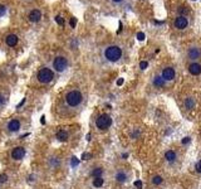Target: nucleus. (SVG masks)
Wrapping results in <instances>:
<instances>
[{"label": "nucleus", "instance_id": "19", "mask_svg": "<svg viewBox=\"0 0 201 189\" xmlns=\"http://www.w3.org/2000/svg\"><path fill=\"white\" fill-rule=\"evenodd\" d=\"M92 184H93V187H94V188H100L103 184H105V180H103L102 177H98V178H94V179H93Z\"/></svg>", "mask_w": 201, "mask_h": 189}, {"label": "nucleus", "instance_id": "36", "mask_svg": "<svg viewBox=\"0 0 201 189\" xmlns=\"http://www.w3.org/2000/svg\"><path fill=\"white\" fill-rule=\"evenodd\" d=\"M111 1H112L113 4H121V3H123L124 0H111Z\"/></svg>", "mask_w": 201, "mask_h": 189}, {"label": "nucleus", "instance_id": "32", "mask_svg": "<svg viewBox=\"0 0 201 189\" xmlns=\"http://www.w3.org/2000/svg\"><path fill=\"white\" fill-rule=\"evenodd\" d=\"M195 169H196L197 173H200V174H201V160H199V161H197V163H196Z\"/></svg>", "mask_w": 201, "mask_h": 189}, {"label": "nucleus", "instance_id": "8", "mask_svg": "<svg viewBox=\"0 0 201 189\" xmlns=\"http://www.w3.org/2000/svg\"><path fill=\"white\" fill-rule=\"evenodd\" d=\"M162 78L165 81H174L175 77H176V72H175V68L174 67H166L164 68L162 71Z\"/></svg>", "mask_w": 201, "mask_h": 189}, {"label": "nucleus", "instance_id": "40", "mask_svg": "<svg viewBox=\"0 0 201 189\" xmlns=\"http://www.w3.org/2000/svg\"><path fill=\"white\" fill-rule=\"evenodd\" d=\"M138 135H140V131H134V132L132 134V137H134V139H136Z\"/></svg>", "mask_w": 201, "mask_h": 189}, {"label": "nucleus", "instance_id": "35", "mask_svg": "<svg viewBox=\"0 0 201 189\" xmlns=\"http://www.w3.org/2000/svg\"><path fill=\"white\" fill-rule=\"evenodd\" d=\"M134 187H137V188H142V181L141 180H136V181H134Z\"/></svg>", "mask_w": 201, "mask_h": 189}, {"label": "nucleus", "instance_id": "25", "mask_svg": "<svg viewBox=\"0 0 201 189\" xmlns=\"http://www.w3.org/2000/svg\"><path fill=\"white\" fill-rule=\"evenodd\" d=\"M54 20H55V23H57L58 25H64V20H63V18H62L60 15H57L54 18Z\"/></svg>", "mask_w": 201, "mask_h": 189}, {"label": "nucleus", "instance_id": "12", "mask_svg": "<svg viewBox=\"0 0 201 189\" xmlns=\"http://www.w3.org/2000/svg\"><path fill=\"white\" fill-rule=\"evenodd\" d=\"M187 70L192 76H199L201 73V64L197 63V62H191V63L189 64Z\"/></svg>", "mask_w": 201, "mask_h": 189}, {"label": "nucleus", "instance_id": "29", "mask_svg": "<svg viewBox=\"0 0 201 189\" xmlns=\"http://www.w3.org/2000/svg\"><path fill=\"white\" fill-rule=\"evenodd\" d=\"M190 141H191V137H190V136H185V137H183V139L181 140V144L186 145V144H189Z\"/></svg>", "mask_w": 201, "mask_h": 189}, {"label": "nucleus", "instance_id": "23", "mask_svg": "<svg viewBox=\"0 0 201 189\" xmlns=\"http://www.w3.org/2000/svg\"><path fill=\"white\" fill-rule=\"evenodd\" d=\"M6 13H8V6L4 5V4H0V18L4 16Z\"/></svg>", "mask_w": 201, "mask_h": 189}, {"label": "nucleus", "instance_id": "37", "mask_svg": "<svg viewBox=\"0 0 201 189\" xmlns=\"http://www.w3.org/2000/svg\"><path fill=\"white\" fill-rule=\"evenodd\" d=\"M25 101H26V98H23L22 101H20V104L18 105V108H19V107H22V106H23L24 104H25Z\"/></svg>", "mask_w": 201, "mask_h": 189}, {"label": "nucleus", "instance_id": "15", "mask_svg": "<svg viewBox=\"0 0 201 189\" xmlns=\"http://www.w3.org/2000/svg\"><path fill=\"white\" fill-rule=\"evenodd\" d=\"M165 159H166V161H168V163L172 164V163H175V161L177 160V154H176L175 150L170 149L165 153Z\"/></svg>", "mask_w": 201, "mask_h": 189}, {"label": "nucleus", "instance_id": "39", "mask_svg": "<svg viewBox=\"0 0 201 189\" xmlns=\"http://www.w3.org/2000/svg\"><path fill=\"white\" fill-rule=\"evenodd\" d=\"M117 85H118V86H122V85H123V78H120V80L117 81Z\"/></svg>", "mask_w": 201, "mask_h": 189}, {"label": "nucleus", "instance_id": "28", "mask_svg": "<svg viewBox=\"0 0 201 189\" xmlns=\"http://www.w3.org/2000/svg\"><path fill=\"white\" fill-rule=\"evenodd\" d=\"M75 24H77V18H71L69 20V25H71V28H75Z\"/></svg>", "mask_w": 201, "mask_h": 189}, {"label": "nucleus", "instance_id": "7", "mask_svg": "<svg viewBox=\"0 0 201 189\" xmlns=\"http://www.w3.org/2000/svg\"><path fill=\"white\" fill-rule=\"evenodd\" d=\"M189 25V20L186 16H182V15H177L175 18V22H174V27L177 30H183L186 29Z\"/></svg>", "mask_w": 201, "mask_h": 189}, {"label": "nucleus", "instance_id": "5", "mask_svg": "<svg viewBox=\"0 0 201 189\" xmlns=\"http://www.w3.org/2000/svg\"><path fill=\"white\" fill-rule=\"evenodd\" d=\"M111 125H112V119H111V116L107 115V113H103V115L98 116L97 120H96L97 129L102 130V131H103V130H107Z\"/></svg>", "mask_w": 201, "mask_h": 189}, {"label": "nucleus", "instance_id": "41", "mask_svg": "<svg viewBox=\"0 0 201 189\" xmlns=\"http://www.w3.org/2000/svg\"><path fill=\"white\" fill-rule=\"evenodd\" d=\"M122 158H123V159H127V158H128V154H126V153L122 154Z\"/></svg>", "mask_w": 201, "mask_h": 189}, {"label": "nucleus", "instance_id": "17", "mask_svg": "<svg viewBox=\"0 0 201 189\" xmlns=\"http://www.w3.org/2000/svg\"><path fill=\"white\" fill-rule=\"evenodd\" d=\"M195 105H196V102H195V98L194 97H186L185 98V107L186 110H192L194 107H195Z\"/></svg>", "mask_w": 201, "mask_h": 189}, {"label": "nucleus", "instance_id": "13", "mask_svg": "<svg viewBox=\"0 0 201 189\" xmlns=\"http://www.w3.org/2000/svg\"><path fill=\"white\" fill-rule=\"evenodd\" d=\"M20 126H22V123H20V121L18 119H13L10 120L9 123H8V130L10 132H16L20 130Z\"/></svg>", "mask_w": 201, "mask_h": 189}, {"label": "nucleus", "instance_id": "10", "mask_svg": "<svg viewBox=\"0 0 201 189\" xmlns=\"http://www.w3.org/2000/svg\"><path fill=\"white\" fill-rule=\"evenodd\" d=\"M28 20H29L30 23H39L41 20V12L39 9H33L32 12L29 13V15H28Z\"/></svg>", "mask_w": 201, "mask_h": 189}, {"label": "nucleus", "instance_id": "1", "mask_svg": "<svg viewBox=\"0 0 201 189\" xmlns=\"http://www.w3.org/2000/svg\"><path fill=\"white\" fill-rule=\"evenodd\" d=\"M123 56V50L120 46H116V44H111V46H107L105 49H103V57L106 58V61L111 62V63H116L118 62Z\"/></svg>", "mask_w": 201, "mask_h": 189}, {"label": "nucleus", "instance_id": "21", "mask_svg": "<svg viewBox=\"0 0 201 189\" xmlns=\"http://www.w3.org/2000/svg\"><path fill=\"white\" fill-rule=\"evenodd\" d=\"M92 177L93 178H98V177H102V174H103V169L102 168H94V169L92 170Z\"/></svg>", "mask_w": 201, "mask_h": 189}, {"label": "nucleus", "instance_id": "4", "mask_svg": "<svg viewBox=\"0 0 201 189\" xmlns=\"http://www.w3.org/2000/svg\"><path fill=\"white\" fill-rule=\"evenodd\" d=\"M54 80V71L50 70L48 67H43L40 68L39 72H38V81L43 85L50 83L52 81Z\"/></svg>", "mask_w": 201, "mask_h": 189}, {"label": "nucleus", "instance_id": "2", "mask_svg": "<svg viewBox=\"0 0 201 189\" xmlns=\"http://www.w3.org/2000/svg\"><path fill=\"white\" fill-rule=\"evenodd\" d=\"M83 102V95L79 90H72L65 95V104L69 107H78Z\"/></svg>", "mask_w": 201, "mask_h": 189}, {"label": "nucleus", "instance_id": "18", "mask_svg": "<svg viewBox=\"0 0 201 189\" xmlns=\"http://www.w3.org/2000/svg\"><path fill=\"white\" fill-rule=\"evenodd\" d=\"M57 139L59 140V141H67L68 140V132L65 131V130H63V129H60L59 131L57 132Z\"/></svg>", "mask_w": 201, "mask_h": 189}, {"label": "nucleus", "instance_id": "31", "mask_svg": "<svg viewBox=\"0 0 201 189\" xmlns=\"http://www.w3.org/2000/svg\"><path fill=\"white\" fill-rule=\"evenodd\" d=\"M147 67H148V62H146V61H142L141 63H140V68H141V70H146Z\"/></svg>", "mask_w": 201, "mask_h": 189}, {"label": "nucleus", "instance_id": "3", "mask_svg": "<svg viewBox=\"0 0 201 189\" xmlns=\"http://www.w3.org/2000/svg\"><path fill=\"white\" fill-rule=\"evenodd\" d=\"M68 66H69L68 58L64 56H57L52 62V68L57 73H64L68 70Z\"/></svg>", "mask_w": 201, "mask_h": 189}, {"label": "nucleus", "instance_id": "33", "mask_svg": "<svg viewBox=\"0 0 201 189\" xmlns=\"http://www.w3.org/2000/svg\"><path fill=\"white\" fill-rule=\"evenodd\" d=\"M79 164V160L77 158H72V166H77Z\"/></svg>", "mask_w": 201, "mask_h": 189}, {"label": "nucleus", "instance_id": "38", "mask_svg": "<svg viewBox=\"0 0 201 189\" xmlns=\"http://www.w3.org/2000/svg\"><path fill=\"white\" fill-rule=\"evenodd\" d=\"M40 123H41V125L45 123V116H41V117H40Z\"/></svg>", "mask_w": 201, "mask_h": 189}, {"label": "nucleus", "instance_id": "11", "mask_svg": "<svg viewBox=\"0 0 201 189\" xmlns=\"http://www.w3.org/2000/svg\"><path fill=\"white\" fill-rule=\"evenodd\" d=\"M5 43L8 47H16V44L19 43V37L16 35V34H8V35L5 37Z\"/></svg>", "mask_w": 201, "mask_h": 189}, {"label": "nucleus", "instance_id": "30", "mask_svg": "<svg viewBox=\"0 0 201 189\" xmlns=\"http://www.w3.org/2000/svg\"><path fill=\"white\" fill-rule=\"evenodd\" d=\"M71 47H72V49H75V48L78 47V40H77V38H74V39L72 40V43H71Z\"/></svg>", "mask_w": 201, "mask_h": 189}, {"label": "nucleus", "instance_id": "27", "mask_svg": "<svg viewBox=\"0 0 201 189\" xmlns=\"http://www.w3.org/2000/svg\"><path fill=\"white\" fill-rule=\"evenodd\" d=\"M8 181V175L6 174H0V184H4Z\"/></svg>", "mask_w": 201, "mask_h": 189}, {"label": "nucleus", "instance_id": "34", "mask_svg": "<svg viewBox=\"0 0 201 189\" xmlns=\"http://www.w3.org/2000/svg\"><path fill=\"white\" fill-rule=\"evenodd\" d=\"M137 39L138 40H143L145 39V34L143 33H137Z\"/></svg>", "mask_w": 201, "mask_h": 189}, {"label": "nucleus", "instance_id": "9", "mask_svg": "<svg viewBox=\"0 0 201 189\" xmlns=\"http://www.w3.org/2000/svg\"><path fill=\"white\" fill-rule=\"evenodd\" d=\"M25 149L23 146H16L12 150V159L14 160H22L24 156H25Z\"/></svg>", "mask_w": 201, "mask_h": 189}, {"label": "nucleus", "instance_id": "14", "mask_svg": "<svg viewBox=\"0 0 201 189\" xmlns=\"http://www.w3.org/2000/svg\"><path fill=\"white\" fill-rule=\"evenodd\" d=\"M152 85H153L156 88H162L166 85V81L162 78L161 74H156L155 77L152 78Z\"/></svg>", "mask_w": 201, "mask_h": 189}, {"label": "nucleus", "instance_id": "24", "mask_svg": "<svg viewBox=\"0 0 201 189\" xmlns=\"http://www.w3.org/2000/svg\"><path fill=\"white\" fill-rule=\"evenodd\" d=\"M177 12H179V15H182V16H186V14H187V13H189V10H187V9H186V8H185V6H182V8H181V6H180V8L177 9Z\"/></svg>", "mask_w": 201, "mask_h": 189}, {"label": "nucleus", "instance_id": "20", "mask_svg": "<svg viewBox=\"0 0 201 189\" xmlns=\"http://www.w3.org/2000/svg\"><path fill=\"white\" fill-rule=\"evenodd\" d=\"M49 164L53 169H55V168H58L60 165V159L59 158H52V159H49Z\"/></svg>", "mask_w": 201, "mask_h": 189}, {"label": "nucleus", "instance_id": "22", "mask_svg": "<svg viewBox=\"0 0 201 189\" xmlns=\"http://www.w3.org/2000/svg\"><path fill=\"white\" fill-rule=\"evenodd\" d=\"M151 181H152V184H155V185H160V184H162V181H164V178H162L161 175H155Z\"/></svg>", "mask_w": 201, "mask_h": 189}, {"label": "nucleus", "instance_id": "16", "mask_svg": "<svg viewBox=\"0 0 201 189\" xmlns=\"http://www.w3.org/2000/svg\"><path fill=\"white\" fill-rule=\"evenodd\" d=\"M127 174L124 173L123 170H120V171H117L116 175H114V179H116L118 183H124V181L127 180Z\"/></svg>", "mask_w": 201, "mask_h": 189}, {"label": "nucleus", "instance_id": "26", "mask_svg": "<svg viewBox=\"0 0 201 189\" xmlns=\"http://www.w3.org/2000/svg\"><path fill=\"white\" fill-rule=\"evenodd\" d=\"M6 101H8V100H6V96L0 93V107H3V106L6 104Z\"/></svg>", "mask_w": 201, "mask_h": 189}, {"label": "nucleus", "instance_id": "6", "mask_svg": "<svg viewBox=\"0 0 201 189\" xmlns=\"http://www.w3.org/2000/svg\"><path fill=\"white\" fill-rule=\"evenodd\" d=\"M187 58H189L190 61H192V62L200 59V58H201V49H200V47H197V46L190 47L189 49H187Z\"/></svg>", "mask_w": 201, "mask_h": 189}]
</instances>
